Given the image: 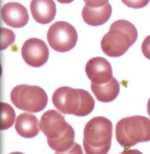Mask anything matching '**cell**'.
I'll return each instance as SVG.
<instances>
[{"label": "cell", "instance_id": "1", "mask_svg": "<svg viewBox=\"0 0 150 154\" xmlns=\"http://www.w3.org/2000/svg\"><path fill=\"white\" fill-rule=\"evenodd\" d=\"M40 128L47 137L49 146L56 152H65L74 144V129L57 110L50 109L42 115Z\"/></svg>", "mask_w": 150, "mask_h": 154}, {"label": "cell", "instance_id": "2", "mask_svg": "<svg viewBox=\"0 0 150 154\" xmlns=\"http://www.w3.org/2000/svg\"><path fill=\"white\" fill-rule=\"evenodd\" d=\"M55 107L61 113L78 117L87 116L94 108L93 97L87 91L67 86L57 89L52 97Z\"/></svg>", "mask_w": 150, "mask_h": 154}, {"label": "cell", "instance_id": "3", "mask_svg": "<svg viewBox=\"0 0 150 154\" xmlns=\"http://www.w3.org/2000/svg\"><path fill=\"white\" fill-rule=\"evenodd\" d=\"M138 30L132 23L125 20L114 22L101 41L103 52L111 57L123 56L138 39Z\"/></svg>", "mask_w": 150, "mask_h": 154}, {"label": "cell", "instance_id": "4", "mask_svg": "<svg viewBox=\"0 0 150 154\" xmlns=\"http://www.w3.org/2000/svg\"><path fill=\"white\" fill-rule=\"evenodd\" d=\"M113 125L104 117L90 119L84 129L83 146L86 154H107L111 148Z\"/></svg>", "mask_w": 150, "mask_h": 154}, {"label": "cell", "instance_id": "5", "mask_svg": "<svg viewBox=\"0 0 150 154\" xmlns=\"http://www.w3.org/2000/svg\"><path fill=\"white\" fill-rule=\"evenodd\" d=\"M115 134L118 143L124 147L150 141V119L135 116L124 118L116 124Z\"/></svg>", "mask_w": 150, "mask_h": 154}, {"label": "cell", "instance_id": "6", "mask_svg": "<svg viewBox=\"0 0 150 154\" xmlns=\"http://www.w3.org/2000/svg\"><path fill=\"white\" fill-rule=\"evenodd\" d=\"M11 101L20 110L38 113L46 108L48 97L43 89L38 86L21 84L15 86L11 93Z\"/></svg>", "mask_w": 150, "mask_h": 154}, {"label": "cell", "instance_id": "7", "mask_svg": "<svg viewBox=\"0 0 150 154\" xmlns=\"http://www.w3.org/2000/svg\"><path fill=\"white\" fill-rule=\"evenodd\" d=\"M50 46L56 51L66 52L75 46L78 33L75 27L66 22H56L50 27L47 33Z\"/></svg>", "mask_w": 150, "mask_h": 154}, {"label": "cell", "instance_id": "8", "mask_svg": "<svg viewBox=\"0 0 150 154\" xmlns=\"http://www.w3.org/2000/svg\"><path fill=\"white\" fill-rule=\"evenodd\" d=\"M21 55L27 65L38 68L42 66L47 61L49 50L47 44L42 40L31 38L23 43Z\"/></svg>", "mask_w": 150, "mask_h": 154}, {"label": "cell", "instance_id": "9", "mask_svg": "<svg viewBox=\"0 0 150 154\" xmlns=\"http://www.w3.org/2000/svg\"><path fill=\"white\" fill-rule=\"evenodd\" d=\"M85 72L91 83L96 85L107 83L113 77L111 64L102 57H95L88 60Z\"/></svg>", "mask_w": 150, "mask_h": 154}, {"label": "cell", "instance_id": "10", "mask_svg": "<svg viewBox=\"0 0 150 154\" xmlns=\"http://www.w3.org/2000/svg\"><path fill=\"white\" fill-rule=\"evenodd\" d=\"M1 16L6 25L13 28L24 27L29 18L26 7L16 2L5 4L1 9Z\"/></svg>", "mask_w": 150, "mask_h": 154}, {"label": "cell", "instance_id": "11", "mask_svg": "<svg viewBox=\"0 0 150 154\" xmlns=\"http://www.w3.org/2000/svg\"><path fill=\"white\" fill-rule=\"evenodd\" d=\"M30 8L33 19L40 24L50 23L57 13V7L53 0H32Z\"/></svg>", "mask_w": 150, "mask_h": 154}, {"label": "cell", "instance_id": "12", "mask_svg": "<svg viewBox=\"0 0 150 154\" xmlns=\"http://www.w3.org/2000/svg\"><path fill=\"white\" fill-rule=\"evenodd\" d=\"M112 8L110 3L99 8H93L85 5L82 12L84 21L92 26H99L107 22L112 16Z\"/></svg>", "mask_w": 150, "mask_h": 154}, {"label": "cell", "instance_id": "13", "mask_svg": "<svg viewBox=\"0 0 150 154\" xmlns=\"http://www.w3.org/2000/svg\"><path fill=\"white\" fill-rule=\"evenodd\" d=\"M15 129L20 136L24 138L35 137L40 132L38 120L32 114L22 113L16 118Z\"/></svg>", "mask_w": 150, "mask_h": 154}, {"label": "cell", "instance_id": "14", "mask_svg": "<svg viewBox=\"0 0 150 154\" xmlns=\"http://www.w3.org/2000/svg\"><path fill=\"white\" fill-rule=\"evenodd\" d=\"M91 88L96 99L104 103L113 101L117 97L120 91L119 82L114 77L110 81L102 85L91 83Z\"/></svg>", "mask_w": 150, "mask_h": 154}, {"label": "cell", "instance_id": "15", "mask_svg": "<svg viewBox=\"0 0 150 154\" xmlns=\"http://www.w3.org/2000/svg\"><path fill=\"white\" fill-rule=\"evenodd\" d=\"M0 128L6 130L12 126L15 118V113L13 108L5 102L0 103Z\"/></svg>", "mask_w": 150, "mask_h": 154}, {"label": "cell", "instance_id": "16", "mask_svg": "<svg viewBox=\"0 0 150 154\" xmlns=\"http://www.w3.org/2000/svg\"><path fill=\"white\" fill-rule=\"evenodd\" d=\"M15 34L11 30L6 28L1 29V50H3L12 44L15 40Z\"/></svg>", "mask_w": 150, "mask_h": 154}, {"label": "cell", "instance_id": "17", "mask_svg": "<svg viewBox=\"0 0 150 154\" xmlns=\"http://www.w3.org/2000/svg\"><path fill=\"white\" fill-rule=\"evenodd\" d=\"M124 5L133 9H141L147 6L150 0H121Z\"/></svg>", "mask_w": 150, "mask_h": 154}, {"label": "cell", "instance_id": "18", "mask_svg": "<svg viewBox=\"0 0 150 154\" xmlns=\"http://www.w3.org/2000/svg\"><path fill=\"white\" fill-rule=\"evenodd\" d=\"M55 154H84L82 147L80 145L76 143H74L73 145L68 150L65 152H56Z\"/></svg>", "mask_w": 150, "mask_h": 154}, {"label": "cell", "instance_id": "19", "mask_svg": "<svg viewBox=\"0 0 150 154\" xmlns=\"http://www.w3.org/2000/svg\"><path fill=\"white\" fill-rule=\"evenodd\" d=\"M141 48L144 57L150 60V35L144 39Z\"/></svg>", "mask_w": 150, "mask_h": 154}, {"label": "cell", "instance_id": "20", "mask_svg": "<svg viewBox=\"0 0 150 154\" xmlns=\"http://www.w3.org/2000/svg\"><path fill=\"white\" fill-rule=\"evenodd\" d=\"M86 5L91 8L103 7L109 2V0H84Z\"/></svg>", "mask_w": 150, "mask_h": 154}, {"label": "cell", "instance_id": "21", "mask_svg": "<svg viewBox=\"0 0 150 154\" xmlns=\"http://www.w3.org/2000/svg\"><path fill=\"white\" fill-rule=\"evenodd\" d=\"M119 154H143L140 151L137 149H133V150H130V149H128V150H125Z\"/></svg>", "mask_w": 150, "mask_h": 154}, {"label": "cell", "instance_id": "22", "mask_svg": "<svg viewBox=\"0 0 150 154\" xmlns=\"http://www.w3.org/2000/svg\"><path fill=\"white\" fill-rule=\"evenodd\" d=\"M58 2L62 4H69L73 2L74 0H57Z\"/></svg>", "mask_w": 150, "mask_h": 154}, {"label": "cell", "instance_id": "23", "mask_svg": "<svg viewBox=\"0 0 150 154\" xmlns=\"http://www.w3.org/2000/svg\"><path fill=\"white\" fill-rule=\"evenodd\" d=\"M147 111H148V114L150 117V98L147 104Z\"/></svg>", "mask_w": 150, "mask_h": 154}, {"label": "cell", "instance_id": "24", "mask_svg": "<svg viewBox=\"0 0 150 154\" xmlns=\"http://www.w3.org/2000/svg\"><path fill=\"white\" fill-rule=\"evenodd\" d=\"M9 154H25L23 153L20 152H12Z\"/></svg>", "mask_w": 150, "mask_h": 154}]
</instances>
